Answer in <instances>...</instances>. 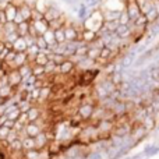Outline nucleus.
<instances>
[{
  "mask_svg": "<svg viewBox=\"0 0 159 159\" xmlns=\"http://www.w3.org/2000/svg\"><path fill=\"white\" fill-rule=\"evenodd\" d=\"M95 107L96 106L92 102H84V103L80 105V107L77 109V116L82 121H91Z\"/></svg>",
  "mask_w": 159,
  "mask_h": 159,
  "instance_id": "nucleus-1",
  "label": "nucleus"
},
{
  "mask_svg": "<svg viewBox=\"0 0 159 159\" xmlns=\"http://www.w3.org/2000/svg\"><path fill=\"white\" fill-rule=\"evenodd\" d=\"M131 123H133V121H131ZM147 135H148V131L145 130V127H144L143 124H141V123H133L130 137H131V140L134 141L135 144H138L140 141H143Z\"/></svg>",
  "mask_w": 159,
  "mask_h": 159,
  "instance_id": "nucleus-2",
  "label": "nucleus"
},
{
  "mask_svg": "<svg viewBox=\"0 0 159 159\" xmlns=\"http://www.w3.org/2000/svg\"><path fill=\"white\" fill-rule=\"evenodd\" d=\"M124 10H126L127 14L130 16V20H131V21H135V20L143 14L137 0H126V3H124Z\"/></svg>",
  "mask_w": 159,
  "mask_h": 159,
  "instance_id": "nucleus-3",
  "label": "nucleus"
},
{
  "mask_svg": "<svg viewBox=\"0 0 159 159\" xmlns=\"http://www.w3.org/2000/svg\"><path fill=\"white\" fill-rule=\"evenodd\" d=\"M81 32H82V30H78L73 22H67L66 27H64V34H66L67 42H75Z\"/></svg>",
  "mask_w": 159,
  "mask_h": 159,
  "instance_id": "nucleus-4",
  "label": "nucleus"
},
{
  "mask_svg": "<svg viewBox=\"0 0 159 159\" xmlns=\"http://www.w3.org/2000/svg\"><path fill=\"white\" fill-rule=\"evenodd\" d=\"M18 11L21 13L24 21H32V14H34V6L28 4L27 2H21L18 6Z\"/></svg>",
  "mask_w": 159,
  "mask_h": 159,
  "instance_id": "nucleus-5",
  "label": "nucleus"
},
{
  "mask_svg": "<svg viewBox=\"0 0 159 159\" xmlns=\"http://www.w3.org/2000/svg\"><path fill=\"white\" fill-rule=\"evenodd\" d=\"M61 16H63V13H61V10H60V8H59L56 4H50V7L48 8V11L43 14L45 20H46L48 22L55 21V20L60 18Z\"/></svg>",
  "mask_w": 159,
  "mask_h": 159,
  "instance_id": "nucleus-6",
  "label": "nucleus"
},
{
  "mask_svg": "<svg viewBox=\"0 0 159 159\" xmlns=\"http://www.w3.org/2000/svg\"><path fill=\"white\" fill-rule=\"evenodd\" d=\"M43 130L45 129L39 124V121H31V123H28L27 126H25V133H27V135L28 137H34V138H35L39 133L43 131Z\"/></svg>",
  "mask_w": 159,
  "mask_h": 159,
  "instance_id": "nucleus-7",
  "label": "nucleus"
},
{
  "mask_svg": "<svg viewBox=\"0 0 159 159\" xmlns=\"http://www.w3.org/2000/svg\"><path fill=\"white\" fill-rule=\"evenodd\" d=\"M35 143H36V149H39V151L49 147L50 138H49V135H48V133L45 131V130L42 133H39V134L35 137Z\"/></svg>",
  "mask_w": 159,
  "mask_h": 159,
  "instance_id": "nucleus-8",
  "label": "nucleus"
},
{
  "mask_svg": "<svg viewBox=\"0 0 159 159\" xmlns=\"http://www.w3.org/2000/svg\"><path fill=\"white\" fill-rule=\"evenodd\" d=\"M75 69H77V64H75L74 61L71 60V59H67V60L64 61L63 64H60V66H59V74H61V75H70Z\"/></svg>",
  "mask_w": 159,
  "mask_h": 159,
  "instance_id": "nucleus-9",
  "label": "nucleus"
},
{
  "mask_svg": "<svg viewBox=\"0 0 159 159\" xmlns=\"http://www.w3.org/2000/svg\"><path fill=\"white\" fill-rule=\"evenodd\" d=\"M7 78H8V84L10 85H13V87H18L20 84L22 82V75L20 74V71H18V69H13V70H10V71H7Z\"/></svg>",
  "mask_w": 159,
  "mask_h": 159,
  "instance_id": "nucleus-10",
  "label": "nucleus"
},
{
  "mask_svg": "<svg viewBox=\"0 0 159 159\" xmlns=\"http://www.w3.org/2000/svg\"><path fill=\"white\" fill-rule=\"evenodd\" d=\"M115 35L117 36V38H120V39H133V31H131V28H130L129 25L120 24L119 25V28L116 30Z\"/></svg>",
  "mask_w": 159,
  "mask_h": 159,
  "instance_id": "nucleus-11",
  "label": "nucleus"
},
{
  "mask_svg": "<svg viewBox=\"0 0 159 159\" xmlns=\"http://www.w3.org/2000/svg\"><path fill=\"white\" fill-rule=\"evenodd\" d=\"M50 50L48 49V50H41V52L36 55V57L34 59V61L32 63L34 64H38V66H46L48 63H49V55H50Z\"/></svg>",
  "mask_w": 159,
  "mask_h": 159,
  "instance_id": "nucleus-12",
  "label": "nucleus"
},
{
  "mask_svg": "<svg viewBox=\"0 0 159 159\" xmlns=\"http://www.w3.org/2000/svg\"><path fill=\"white\" fill-rule=\"evenodd\" d=\"M112 112L115 113L116 116H123V115H127V105H126V101H123V99H119V101L115 102V105H113L112 107Z\"/></svg>",
  "mask_w": 159,
  "mask_h": 159,
  "instance_id": "nucleus-13",
  "label": "nucleus"
},
{
  "mask_svg": "<svg viewBox=\"0 0 159 159\" xmlns=\"http://www.w3.org/2000/svg\"><path fill=\"white\" fill-rule=\"evenodd\" d=\"M53 95V88L50 87V85H46V87L41 88V95H39V101H38V105L41 106V105L46 103L48 101H49V98Z\"/></svg>",
  "mask_w": 159,
  "mask_h": 159,
  "instance_id": "nucleus-14",
  "label": "nucleus"
},
{
  "mask_svg": "<svg viewBox=\"0 0 159 159\" xmlns=\"http://www.w3.org/2000/svg\"><path fill=\"white\" fill-rule=\"evenodd\" d=\"M32 22H34V25H35V28H36V31H38L39 35H43V34L50 28L49 22H48L46 20H45V17H43V18L35 20V21H32Z\"/></svg>",
  "mask_w": 159,
  "mask_h": 159,
  "instance_id": "nucleus-15",
  "label": "nucleus"
},
{
  "mask_svg": "<svg viewBox=\"0 0 159 159\" xmlns=\"http://www.w3.org/2000/svg\"><path fill=\"white\" fill-rule=\"evenodd\" d=\"M27 115H28V119H30V123L31 121H38L39 119H41V116H42L41 106H39V105H34Z\"/></svg>",
  "mask_w": 159,
  "mask_h": 159,
  "instance_id": "nucleus-16",
  "label": "nucleus"
},
{
  "mask_svg": "<svg viewBox=\"0 0 159 159\" xmlns=\"http://www.w3.org/2000/svg\"><path fill=\"white\" fill-rule=\"evenodd\" d=\"M16 92H17V88L13 87V85H10V84H7L6 87L0 88V96H2L3 99L11 98V96L16 95Z\"/></svg>",
  "mask_w": 159,
  "mask_h": 159,
  "instance_id": "nucleus-17",
  "label": "nucleus"
},
{
  "mask_svg": "<svg viewBox=\"0 0 159 159\" xmlns=\"http://www.w3.org/2000/svg\"><path fill=\"white\" fill-rule=\"evenodd\" d=\"M27 63H30V59H28L27 52L17 53L16 60H14V69H20L21 66H24V64H27Z\"/></svg>",
  "mask_w": 159,
  "mask_h": 159,
  "instance_id": "nucleus-18",
  "label": "nucleus"
},
{
  "mask_svg": "<svg viewBox=\"0 0 159 159\" xmlns=\"http://www.w3.org/2000/svg\"><path fill=\"white\" fill-rule=\"evenodd\" d=\"M13 50H16L17 53H21V52H27L28 50V45L25 42L24 36H20L16 42L13 43Z\"/></svg>",
  "mask_w": 159,
  "mask_h": 159,
  "instance_id": "nucleus-19",
  "label": "nucleus"
},
{
  "mask_svg": "<svg viewBox=\"0 0 159 159\" xmlns=\"http://www.w3.org/2000/svg\"><path fill=\"white\" fill-rule=\"evenodd\" d=\"M141 124H143V126L145 127L147 131L151 133L152 130L157 129V124H158V123H157V120H155L154 116H149V115H148V116H147V117L143 120V123H141Z\"/></svg>",
  "mask_w": 159,
  "mask_h": 159,
  "instance_id": "nucleus-20",
  "label": "nucleus"
},
{
  "mask_svg": "<svg viewBox=\"0 0 159 159\" xmlns=\"http://www.w3.org/2000/svg\"><path fill=\"white\" fill-rule=\"evenodd\" d=\"M49 7H50V4L46 2V0H35V3H34V10L41 13V14L46 13Z\"/></svg>",
  "mask_w": 159,
  "mask_h": 159,
  "instance_id": "nucleus-21",
  "label": "nucleus"
},
{
  "mask_svg": "<svg viewBox=\"0 0 159 159\" xmlns=\"http://www.w3.org/2000/svg\"><path fill=\"white\" fill-rule=\"evenodd\" d=\"M98 38V35H96L95 31H91V30H82V41L85 42V43H92L95 39Z\"/></svg>",
  "mask_w": 159,
  "mask_h": 159,
  "instance_id": "nucleus-22",
  "label": "nucleus"
},
{
  "mask_svg": "<svg viewBox=\"0 0 159 159\" xmlns=\"http://www.w3.org/2000/svg\"><path fill=\"white\" fill-rule=\"evenodd\" d=\"M121 10H110L103 13V20L105 21H116V20L120 18Z\"/></svg>",
  "mask_w": 159,
  "mask_h": 159,
  "instance_id": "nucleus-23",
  "label": "nucleus"
},
{
  "mask_svg": "<svg viewBox=\"0 0 159 159\" xmlns=\"http://www.w3.org/2000/svg\"><path fill=\"white\" fill-rule=\"evenodd\" d=\"M22 147L24 151H31V149H36V143L34 137H25L22 140Z\"/></svg>",
  "mask_w": 159,
  "mask_h": 159,
  "instance_id": "nucleus-24",
  "label": "nucleus"
},
{
  "mask_svg": "<svg viewBox=\"0 0 159 159\" xmlns=\"http://www.w3.org/2000/svg\"><path fill=\"white\" fill-rule=\"evenodd\" d=\"M17 105H18V109L21 110V113H28L31 110V107L34 106V102L28 101V99H21Z\"/></svg>",
  "mask_w": 159,
  "mask_h": 159,
  "instance_id": "nucleus-25",
  "label": "nucleus"
},
{
  "mask_svg": "<svg viewBox=\"0 0 159 159\" xmlns=\"http://www.w3.org/2000/svg\"><path fill=\"white\" fill-rule=\"evenodd\" d=\"M66 24H67V22H66V17H64V16H61L60 18L55 20V21L49 22L50 28H52V30H55V31L60 30V28H64V27H66Z\"/></svg>",
  "mask_w": 159,
  "mask_h": 159,
  "instance_id": "nucleus-26",
  "label": "nucleus"
},
{
  "mask_svg": "<svg viewBox=\"0 0 159 159\" xmlns=\"http://www.w3.org/2000/svg\"><path fill=\"white\" fill-rule=\"evenodd\" d=\"M32 74L36 75L38 78H45L46 75V70H45V66H38V64L32 63Z\"/></svg>",
  "mask_w": 159,
  "mask_h": 159,
  "instance_id": "nucleus-27",
  "label": "nucleus"
},
{
  "mask_svg": "<svg viewBox=\"0 0 159 159\" xmlns=\"http://www.w3.org/2000/svg\"><path fill=\"white\" fill-rule=\"evenodd\" d=\"M17 32H18L20 36L30 35V21H24L22 24L17 25Z\"/></svg>",
  "mask_w": 159,
  "mask_h": 159,
  "instance_id": "nucleus-28",
  "label": "nucleus"
},
{
  "mask_svg": "<svg viewBox=\"0 0 159 159\" xmlns=\"http://www.w3.org/2000/svg\"><path fill=\"white\" fill-rule=\"evenodd\" d=\"M144 16L147 17V20H148L149 24H154V22H157L158 18H159V14H158L157 8H155V6H154V7H152L147 14H144Z\"/></svg>",
  "mask_w": 159,
  "mask_h": 159,
  "instance_id": "nucleus-29",
  "label": "nucleus"
},
{
  "mask_svg": "<svg viewBox=\"0 0 159 159\" xmlns=\"http://www.w3.org/2000/svg\"><path fill=\"white\" fill-rule=\"evenodd\" d=\"M8 151L10 152H18V151H24V147H22V140L21 138H17L16 141L10 144L8 147Z\"/></svg>",
  "mask_w": 159,
  "mask_h": 159,
  "instance_id": "nucleus-30",
  "label": "nucleus"
},
{
  "mask_svg": "<svg viewBox=\"0 0 159 159\" xmlns=\"http://www.w3.org/2000/svg\"><path fill=\"white\" fill-rule=\"evenodd\" d=\"M99 56H101V49L89 46V50H88V53H87V57L89 59V60H92V61H96L99 59Z\"/></svg>",
  "mask_w": 159,
  "mask_h": 159,
  "instance_id": "nucleus-31",
  "label": "nucleus"
},
{
  "mask_svg": "<svg viewBox=\"0 0 159 159\" xmlns=\"http://www.w3.org/2000/svg\"><path fill=\"white\" fill-rule=\"evenodd\" d=\"M49 59H50V60H52V61H55V63L57 64V66H60V64H63L64 61L67 60V57H66V56H64V55H59V53H53V52L49 55Z\"/></svg>",
  "mask_w": 159,
  "mask_h": 159,
  "instance_id": "nucleus-32",
  "label": "nucleus"
},
{
  "mask_svg": "<svg viewBox=\"0 0 159 159\" xmlns=\"http://www.w3.org/2000/svg\"><path fill=\"white\" fill-rule=\"evenodd\" d=\"M18 71H20V74L22 75V78L31 75L32 74V63H27V64H24V66H21L18 69Z\"/></svg>",
  "mask_w": 159,
  "mask_h": 159,
  "instance_id": "nucleus-33",
  "label": "nucleus"
},
{
  "mask_svg": "<svg viewBox=\"0 0 159 159\" xmlns=\"http://www.w3.org/2000/svg\"><path fill=\"white\" fill-rule=\"evenodd\" d=\"M41 52V49H39L36 45H32V46H30L28 48V50H27V55H28V59H30V63H32L34 61V59L36 57V55Z\"/></svg>",
  "mask_w": 159,
  "mask_h": 159,
  "instance_id": "nucleus-34",
  "label": "nucleus"
},
{
  "mask_svg": "<svg viewBox=\"0 0 159 159\" xmlns=\"http://www.w3.org/2000/svg\"><path fill=\"white\" fill-rule=\"evenodd\" d=\"M35 45H36V46H38L41 50H48V49H49V45H48L46 39L43 38V35H39L38 38L35 39Z\"/></svg>",
  "mask_w": 159,
  "mask_h": 159,
  "instance_id": "nucleus-35",
  "label": "nucleus"
},
{
  "mask_svg": "<svg viewBox=\"0 0 159 159\" xmlns=\"http://www.w3.org/2000/svg\"><path fill=\"white\" fill-rule=\"evenodd\" d=\"M13 32H17V25L14 22H7V24L3 25V36Z\"/></svg>",
  "mask_w": 159,
  "mask_h": 159,
  "instance_id": "nucleus-36",
  "label": "nucleus"
},
{
  "mask_svg": "<svg viewBox=\"0 0 159 159\" xmlns=\"http://www.w3.org/2000/svg\"><path fill=\"white\" fill-rule=\"evenodd\" d=\"M119 25H120L119 20H116V21H105L103 22V27L106 28V30H109L110 32H116V30L119 28Z\"/></svg>",
  "mask_w": 159,
  "mask_h": 159,
  "instance_id": "nucleus-37",
  "label": "nucleus"
},
{
  "mask_svg": "<svg viewBox=\"0 0 159 159\" xmlns=\"http://www.w3.org/2000/svg\"><path fill=\"white\" fill-rule=\"evenodd\" d=\"M55 35H56V42H57V43H66L67 42L66 34H64V28H60V30L55 31Z\"/></svg>",
  "mask_w": 159,
  "mask_h": 159,
  "instance_id": "nucleus-38",
  "label": "nucleus"
},
{
  "mask_svg": "<svg viewBox=\"0 0 159 159\" xmlns=\"http://www.w3.org/2000/svg\"><path fill=\"white\" fill-rule=\"evenodd\" d=\"M41 151L39 149H31V151H24V158L25 159H39Z\"/></svg>",
  "mask_w": 159,
  "mask_h": 159,
  "instance_id": "nucleus-39",
  "label": "nucleus"
},
{
  "mask_svg": "<svg viewBox=\"0 0 159 159\" xmlns=\"http://www.w3.org/2000/svg\"><path fill=\"white\" fill-rule=\"evenodd\" d=\"M13 131L11 129H8V127L6 126H0V141H4L7 140V137L10 135V133Z\"/></svg>",
  "mask_w": 159,
  "mask_h": 159,
  "instance_id": "nucleus-40",
  "label": "nucleus"
},
{
  "mask_svg": "<svg viewBox=\"0 0 159 159\" xmlns=\"http://www.w3.org/2000/svg\"><path fill=\"white\" fill-rule=\"evenodd\" d=\"M119 22L123 25H129L130 22H131V20H130V16L127 14L126 10H121V14H120V18H119Z\"/></svg>",
  "mask_w": 159,
  "mask_h": 159,
  "instance_id": "nucleus-41",
  "label": "nucleus"
},
{
  "mask_svg": "<svg viewBox=\"0 0 159 159\" xmlns=\"http://www.w3.org/2000/svg\"><path fill=\"white\" fill-rule=\"evenodd\" d=\"M158 152H159V147H155V145H149L144 149V155H147V157H152V155L158 154Z\"/></svg>",
  "mask_w": 159,
  "mask_h": 159,
  "instance_id": "nucleus-42",
  "label": "nucleus"
},
{
  "mask_svg": "<svg viewBox=\"0 0 159 159\" xmlns=\"http://www.w3.org/2000/svg\"><path fill=\"white\" fill-rule=\"evenodd\" d=\"M89 159H105V155L101 151H92L89 155Z\"/></svg>",
  "mask_w": 159,
  "mask_h": 159,
  "instance_id": "nucleus-43",
  "label": "nucleus"
},
{
  "mask_svg": "<svg viewBox=\"0 0 159 159\" xmlns=\"http://www.w3.org/2000/svg\"><path fill=\"white\" fill-rule=\"evenodd\" d=\"M30 35L32 36V38H38L39 36L38 31H36V28H35V25H34L32 21H30Z\"/></svg>",
  "mask_w": 159,
  "mask_h": 159,
  "instance_id": "nucleus-44",
  "label": "nucleus"
},
{
  "mask_svg": "<svg viewBox=\"0 0 159 159\" xmlns=\"http://www.w3.org/2000/svg\"><path fill=\"white\" fill-rule=\"evenodd\" d=\"M17 121H18V123H21V124H24V126H27V124L30 123L28 115H27V113H21V116H20V119H18Z\"/></svg>",
  "mask_w": 159,
  "mask_h": 159,
  "instance_id": "nucleus-45",
  "label": "nucleus"
},
{
  "mask_svg": "<svg viewBox=\"0 0 159 159\" xmlns=\"http://www.w3.org/2000/svg\"><path fill=\"white\" fill-rule=\"evenodd\" d=\"M7 84H8V78H7V73H6V74H3L2 77H0V88L6 87Z\"/></svg>",
  "mask_w": 159,
  "mask_h": 159,
  "instance_id": "nucleus-46",
  "label": "nucleus"
},
{
  "mask_svg": "<svg viewBox=\"0 0 159 159\" xmlns=\"http://www.w3.org/2000/svg\"><path fill=\"white\" fill-rule=\"evenodd\" d=\"M24 22V18H22V16H21V13H17V16H16V18H14V24L16 25H20V24H22Z\"/></svg>",
  "mask_w": 159,
  "mask_h": 159,
  "instance_id": "nucleus-47",
  "label": "nucleus"
},
{
  "mask_svg": "<svg viewBox=\"0 0 159 159\" xmlns=\"http://www.w3.org/2000/svg\"><path fill=\"white\" fill-rule=\"evenodd\" d=\"M4 126L8 127V129H11V130H14V127H16V120H11V119H8V120L4 123Z\"/></svg>",
  "mask_w": 159,
  "mask_h": 159,
  "instance_id": "nucleus-48",
  "label": "nucleus"
},
{
  "mask_svg": "<svg viewBox=\"0 0 159 159\" xmlns=\"http://www.w3.org/2000/svg\"><path fill=\"white\" fill-rule=\"evenodd\" d=\"M4 48H6V45H4V42L0 39V55H2V52L4 50Z\"/></svg>",
  "mask_w": 159,
  "mask_h": 159,
  "instance_id": "nucleus-49",
  "label": "nucleus"
},
{
  "mask_svg": "<svg viewBox=\"0 0 159 159\" xmlns=\"http://www.w3.org/2000/svg\"><path fill=\"white\" fill-rule=\"evenodd\" d=\"M0 71H3V61H0Z\"/></svg>",
  "mask_w": 159,
  "mask_h": 159,
  "instance_id": "nucleus-50",
  "label": "nucleus"
},
{
  "mask_svg": "<svg viewBox=\"0 0 159 159\" xmlns=\"http://www.w3.org/2000/svg\"><path fill=\"white\" fill-rule=\"evenodd\" d=\"M4 101H6V99H3L2 96H0V105H2V103H3V102H4Z\"/></svg>",
  "mask_w": 159,
  "mask_h": 159,
  "instance_id": "nucleus-51",
  "label": "nucleus"
},
{
  "mask_svg": "<svg viewBox=\"0 0 159 159\" xmlns=\"http://www.w3.org/2000/svg\"><path fill=\"white\" fill-rule=\"evenodd\" d=\"M77 159H81V158H77Z\"/></svg>",
  "mask_w": 159,
  "mask_h": 159,
  "instance_id": "nucleus-52",
  "label": "nucleus"
}]
</instances>
